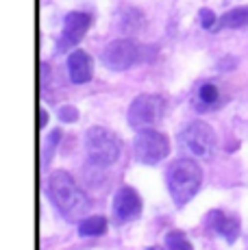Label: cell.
<instances>
[{
  "instance_id": "2e32d148",
  "label": "cell",
  "mask_w": 248,
  "mask_h": 250,
  "mask_svg": "<svg viewBox=\"0 0 248 250\" xmlns=\"http://www.w3.org/2000/svg\"><path fill=\"white\" fill-rule=\"evenodd\" d=\"M59 137H61L59 128H57V131H52V135L48 137V142H46V148H44V163H48L50 152H55V146H57V142H59Z\"/></svg>"
},
{
  "instance_id": "9c48e42d",
  "label": "cell",
  "mask_w": 248,
  "mask_h": 250,
  "mask_svg": "<svg viewBox=\"0 0 248 250\" xmlns=\"http://www.w3.org/2000/svg\"><path fill=\"white\" fill-rule=\"evenodd\" d=\"M142 211V198L133 187L122 185L113 196V215L118 222H128V220L137 218Z\"/></svg>"
},
{
  "instance_id": "4fadbf2b",
  "label": "cell",
  "mask_w": 248,
  "mask_h": 250,
  "mask_svg": "<svg viewBox=\"0 0 248 250\" xmlns=\"http://www.w3.org/2000/svg\"><path fill=\"white\" fill-rule=\"evenodd\" d=\"M248 24V7H235L218 20L216 28H242Z\"/></svg>"
},
{
  "instance_id": "5bb4252c",
  "label": "cell",
  "mask_w": 248,
  "mask_h": 250,
  "mask_svg": "<svg viewBox=\"0 0 248 250\" xmlns=\"http://www.w3.org/2000/svg\"><path fill=\"white\" fill-rule=\"evenodd\" d=\"M107 230V220L103 215H92V218H85L81 220L79 224V235L83 237H98Z\"/></svg>"
},
{
  "instance_id": "7c38bea8",
  "label": "cell",
  "mask_w": 248,
  "mask_h": 250,
  "mask_svg": "<svg viewBox=\"0 0 248 250\" xmlns=\"http://www.w3.org/2000/svg\"><path fill=\"white\" fill-rule=\"evenodd\" d=\"M220 89L213 83H203L196 89V96H194V107L198 111H207V109H213L220 104Z\"/></svg>"
},
{
  "instance_id": "ac0fdd59",
  "label": "cell",
  "mask_w": 248,
  "mask_h": 250,
  "mask_svg": "<svg viewBox=\"0 0 248 250\" xmlns=\"http://www.w3.org/2000/svg\"><path fill=\"white\" fill-rule=\"evenodd\" d=\"M59 120L61 122H76L79 120V111H76V107H61L59 109Z\"/></svg>"
},
{
  "instance_id": "9a60e30c",
  "label": "cell",
  "mask_w": 248,
  "mask_h": 250,
  "mask_svg": "<svg viewBox=\"0 0 248 250\" xmlns=\"http://www.w3.org/2000/svg\"><path fill=\"white\" fill-rule=\"evenodd\" d=\"M165 246H168V250H194L192 242L181 230H170L165 235Z\"/></svg>"
},
{
  "instance_id": "3957f363",
  "label": "cell",
  "mask_w": 248,
  "mask_h": 250,
  "mask_svg": "<svg viewBox=\"0 0 248 250\" xmlns=\"http://www.w3.org/2000/svg\"><path fill=\"white\" fill-rule=\"evenodd\" d=\"M122 150L120 137L104 126H92L85 133V152L92 166L109 167L118 161Z\"/></svg>"
},
{
  "instance_id": "6da1fadb",
  "label": "cell",
  "mask_w": 248,
  "mask_h": 250,
  "mask_svg": "<svg viewBox=\"0 0 248 250\" xmlns=\"http://www.w3.org/2000/svg\"><path fill=\"white\" fill-rule=\"evenodd\" d=\"M48 196L52 200V205L57 207L63 218L68 220H76L87 211V196L83 194L76 181L68 172L59 170V172H52L50 179H48Z\"/></svg>"
},
{
  "instance_id": "30bf717a",
  "label": "cell",
  "mask_w": 248,
  "mask_h": 250,
  "mask_svg": "<svg viewBox=\"0 0 248 250\" xmlns=\"http://www.w3.org/2000/svg\"><path fill=\"white\" fill-rule=\"evenodd\" d=\"M207 227L216 230L218 235H222L228 244H233L240 235V220L235 215H228L224 211H209L207 213Z\"/></svg>"
},
{
  "instance_id": "52a82bcc",
  "label": "cell",
  "mask_w": 248,
  "mask_h": 250,
  "mask_svg": "<svg viewBox=\"0 0 248 250\" xmlns=\"http://www.w3.org/2000/svg\"><path fill=\"white\" fill-rule=\"evenodd\" d=\"M140 59V48L133 40H113L103 50V65L111 72H124Z\"/></svg>"
},
{
  "instance_id": "e0dca14e",
  "label": "cell",
  "mask_w": 248,
  "mask_h": 250,
  "mask_svg": "<svg viewBox=\"0 0 248 250\" xmlns=\"http://www.w3.org/2000/svg\"><path fill=\"white\" fill-rule=\"evenodd\" d=\"M200 24L203 28H216V13L211 9H200Z\"/></svg>"
},
{
  "instance_id": "8fae6325",
  "label": "cell",
  "mask_w": 248,
  "mask_h": 250,
  "mask_svg": "<svg viewBox=\"0 0 248 250\" xmlns=\"http://www.w3.org/2000/svg\"><path fill=\"white\" fill-rule=\"evenodd\" d=\"M92 72H94V65H92V57L83 50H74L70 52L68 57V74H70V81L76 85H83L92 79Z\"/></svg>"
},
{
  "instance_id": "7a4b0ae2",
  "label": "cell",
  "mask_w": 248,
  "mask_h": 250,
  "mask_svg": "<svg viewBox=\"0 0 248 250\" xmlns=\"http://www.w3.org/2000/svg\"><path fill=\"white\" fill-rule=\"evenodd\" d=\"M165 183H168V191L172 196V200L179 207H183L185 203L196 196V191L200 189L203 183V170L196 161L189 159H179L165 172Z\"/></svg>"
},
{
  "instance_id": "d6986e66",
  "label": "cell",
  "mask_w": 248,
  "mask_h": 250,
  "mask_svg": "<svg viewBox=\"0 0 248 250\" xmlns=\"http://www.w3.org/2000/svg\"><path fill=\"white\" fill-rule=\"evenodd\" d=\"M46 122H48V113H46V109H40V128H44Z\"/></svg>"
},
{
  "instance_id": "ba28073f",
  "label": "cell",
  "mask_w": 248,
  "mask_h": 250,
  "mask_svg": "<svg viewBox=\"0 0 248 250\" xmlns=\"http://www.w3.org/2000/svg\"><path fill=\"white\" fill-rule=\"evenodd\" d=\"M89 28V16L87 13H81V11H72L65 16L63 20V31H61V37L57 42V50L59 52H65L70 50L72 46H76L83 35L87 33Z\"/></svg>"
},
{
  "instance_id": "5b68a950",
  "label": "cell",
  "mask_w": 248,
  "mask_h": 250,
  "mask_svg": "<svg viewBox=\"0 0 248 250\" xmlns=\"http://www.w3.org/2000/svg\"><path fill=\"white\" fill-rule=\"evenodd\" d=\"M133 150H135V159L140 163L155 166L170 155V142L164 133L155 131V128H142L133 139Z\"/></svg>"
},
{
  "instance_id": "8992f818",
  "label": "cell",
  "mask_w": 248,
  "mask_h": 250,
  "mask_svg": "<svg viewBox=\"0 0 248 250\" xmlns=\"http://www.w3.org/2000/svg\"><path fill=\"white\" fill-rule=\"evenodd\" d=\"M165 113V100L157 94H142L128 107V124L137 131L150 128Z\"/></svg>"
},
{
  "instance_id": "277c9868",
  "label": "cell",
  "mask_w": 248,
  "mask_h": 250,
  "mask_svg": "<svg viewBox=\"0 0 248 250\" xmlns=\"http://www.w3.org/2000/svg\"><path fill=\"white\" fill-rule=\"evenodd\" d=\"M218 146L216 133L205 122H189L179 133V148L192 159H209Z\"/></svg>"
}]
</instances>
